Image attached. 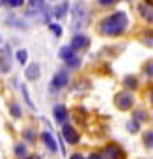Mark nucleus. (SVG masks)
Returning <instances> with one entry per match:
<instances>
[{"instance_id": "25", "label": "nucleus", "mask_w": 153, "mask_h": 159, "mask_svg": "<svg viewBox=\"0 0 153 159\" xmlns=\"http://www.w3.org/2000/svg\"><path fill=\"white\" fill-rule=\"evenodd\" d=\"M134 116H136V122H142V120H146V116H144V112H142V111H138Z\"/></svg>"}, {"instance_id": "12", "label": "nucleus", "mask_w": 153, "mask_h": 159, "mask_svg": "<svg viewBox=\"0 0 153 159\" xmlns=\"http://www.w3.org/2000/svg\"><path fill=\"white\" fill-rule=\"evenodd\" d=\"M41 139H43V142H45V146L50 150V152H56L58 150V144H56V140H54V137L49 133V131H43V135H41Z\"/></svg>"}, {"instance_id": "2", "label": "nucleus", "mask_w": 153, "mask_h": 159, "mask_svg": "<svg viewBox=\"0 0 153 159\" xmlns=\"http://www.w3.org/2000/svg\"><path fill=\"white\" fill-rule=\"evenodd\" d=\"M88 25V8L82 0H76L73 6V30H82Z\"/></svg>"}, {"instance_id": "13", "label": "nucleus", "mask_w": 153, "mask_h": 159, "mask_svg": "<svg viewBox=\"0 0 153 159\" xmlns=\"http://www.w3.org/2000/svg\"><path fill=\"white\" fill-rule=\"evenodd\" d=\"M26 79H30V81H36V79H39V64L37 62H34V64H30L28 67H26Z\"/></svg>"}, {"instance_id": "6", "label": "nucleus", "mask_w": 153, "mask_h": 159, "mask_svg": "<svg viewBox=\"0 0 153 159\" xmlns=\"http://www.w3.org/2000/svg\"><path fill=\"white\" fill-rule=\"evenodd\" d=\"M133 96L131 94H120V96H116V107L120 109V111H129L131 107H133Z\"/></svg>"}, {"instance_id": "4", "label": "nucleus", "mask_w": 153, "mask_h": 159, "mask_svg": "<svg viewBox=\"0 0 153 159\" xmlns=\"http://www.w3.org/2000/svg\"><path fill=\"white\" fill-rule=\"evenodd\" d=\"M67 83H69V73H67L65 69H60V71L52 77V81H50V90H52V92L62 90V88L67 86Z\"/></svg>"}, {"instance_id": "17", "label": "nucleus", "mask_w": 153, "mask_h": 159, "mask_svg": "<svg viewBox=\"0 0 153 159\" xmlns=\"http://www.w3.org/2000/svg\"><path fill=\"white\" fill-rule=\"evenodd\" d=\"M144 146L146 148H153V131H147L144 135Z\"/></svg>"}, {"instance_id": "20", "label": "nucleus", "mask_w": 153, "mask_h": 159, "mask_svg": "<svg viewBox=\"0 0 153 159\" xmlns=\"http://www.w3.org/2000/svg\"><path fill=\"white\" fill-rule=\"evenodd\" d=\"M127 129H129L131 133H136V131L140 129V122H136V120H131V122L127 124Z\"/></svg>"}, {"instance_id": "11", "label": "nucleus", "mask_w": 153, "mask_h": 159, "mask_svg": "<svg viewBox=\"0 0 153 159\" xmlns=\"http://www.w3.org/2000/svg\"><path fill=\"white\" fill-rule=\"evenodd\" d=\"M138 10H140V15H142L146 21L153 23V6H151V4L144 2V4H140V6H138Z\"/></svg>"}, {"instance_id": "28", "label": "nucleus", "mask_w": 153, "mask_h": 159, "mask_svg": "<svg viewBox=\"0 0 153 159\" xmlns=\"http://www.w3.org/2000/svg\"><path fill=\"white\" fill-rule=\"evenodd\" d=\"M88 159H105L103 155H99V153H90V157Z\"/></svg>"}, {"instance_id": "3", "label": "nucleus", "mask_w": 153, "mask_h": 159, "mask_svg": "<svg viewBox=\"0 0 153 159\" xmlns=\"http://www.w3.org/2000/svg\"><path fill=\"white\" fill-rule=\"evenodd\" d=\"M60 58L69 66V67H76L81 64V60H79V56L75 54V49L69 45V47H62L60 49Z\"/></svg>"}, {"instance_id": "30", "label": "nucleus", "mask_w": 153, "mask_h": 159, "mask_svg": "<svg viewBox=\"0 0 153 159\" xmlns=\"http://www.w3.org/2000/svg\"><path fill=\"white\" fill-rule=\"evenodd\" d=\"M151 101H153V92H151Z\"/></svg>"}, {"instance_id": "22", "label": "nucleus", "mask_w": 153, "mask_h": 159, "mask_svg": "<svg viewBox=\"0 0 153 159\" xmlns=\"http://www.w3.org/2000/svg\"><path fill=\"white\" fill-rule=\"evenodd\" d=\"M10 111H11V114H13L15 118H21V107H19L17 103H11V105H10Z\"/></svg>"}, {"instance_id": "14", "label": "nucleus", "mask_w": 153, "mask_h": 159, "mask_svg": "<svg viewBox=\"0 0 153 159\" xmlns=\"http://www.w3.org/2000/svg\"><path fill=\"white\" fill-rule=\"evenodd\" d=\"M15 155H17L19 159H24V157L28 155V148H26V144H24V142L15 144Z\"/></svg>"}, {"instance_id": "31", "label": "nucleus", "mask_w": 153, "mask_h": 159, "mask_svg": "<svg viewBox=\"0 0 153 159\" xmlns=\"http://www.w3.org/2000/svg\"><path fill=\"white\" fill-rule=\"evenodd\" d=\"M0 41H2V38H0Z\"/></svg>"}, {"instance_id": "5", "label": "nucleus", "mask_w": 153, "mask_h": 159, "mask_svg": "<svg viewBox=\"0 0 153 159\" xmlns=\"http://www.w3.org/2000/svg\"><path fill=\"white\" fill-rule=\"evenodd\" d=\"M11 69V54H10V47H4L0 51V71L8 73Z\"/></svg>"}, {"instance_id": "1", "label": "nucleus", "mask_w": 153, "mask_h": 159, "mask_svg": "<svg viewBox=\"0 0 153 159\" xmlns=\"http://www.w3.org/2000/svg\"><path fill=\"white\" fill-rule=\"evenodd\" d=\"M127 26H129L127 13L125 11H116L101 23V32L107 34V36H118V34H123Z\"/></svg>"}, {"instance_id": "29", "label": "nucleus", "mask_w": 153, "mask_h": 159, "mask_svg": "<svg viewBox=\"0 0 153 159\" xmlns=\"http://www.w3.org/2000/svg\"><path fill=\"white\" fill-rule=\"evenodd\" d=\"M69 159H84V157H82V155H81V153H73V155H71V157H69Z\"/></svg>"}, {"instance_id": "23", "label": "nucleus", "mask_w": 153, "mask_h": 159, "mask_svg": "<svg viewBox=\"0 0 153 159\" xmlns=\"http://www.w3.org/2000/svg\"><path fill=\"white\" fill-rule=\"evenodd\" d=\"M144 69H146V75H147V77H153V60H151V62H147Z\"/></svg>"}, {"instance_id": "15", "label": "nucleus", "mask_w": 153, "mask_h": 159, "mask_svg": "<svg viewBox=\"0 0 153 159\" xmlns=\"http://www.w3.org/2000/svg\"><path fill=\"white\" fill-rule=\"evenodd\" d=\"M123 84L129 88V90H136V86H138V81L133 77V75H129V77H125V81H123Z\"/></svg>"}, {"instance_id": "21", "label": "nucleus", "mask_w": 153, "mask_h": 159, "mask_svg": "<svg viewBox=\"0 0 153 159\" xmlns=\"http://www.w3.org/2000/svg\"><path fill=\"white\" fill-rule=\"evenodd\" d=\"M2 2L8 4V6H11V8H21L24 4V0H2Z\"/></svg>"}, {"instance_id": "19", "label": "nucleus", "mask_w": 153, "mask_h": 159, "mask_svg": "<svg viewBox=\"0 0 153 159\" xmlns=\"http://www.w3.org/2000/svg\"><path fill=\"white\" fill-rule=\"evenodd\" d=\"M23 137H24V140H30V142L36 140V133H34V129H24V131H23Z\"/></svg>"}, {"instance_id": "18", "label": "nucleus", "mask_w": 153, "mask_h": 159, "mask_svg": "<svg viewBox=\"0 0 153 159\" xmlns=\"http://www.w3.org/2000/svg\"><path fill=\"white\" fill-rule=\"evenodd\" d=\"M15 56H17V60H19L21 64H26V60H28V52H26L24 49L17 51V54H15Z\"/></svg>"}, {"instance_id": "8", "label": "nucleus", "mask_w": 153, "mask_h": 159, "mask_svg": "<svg viewBox=\"0 0 153 159\" xmlns=\"http://www.w3.org/2000/svg\"><path fill=\"white\" fill-rule=\"evenodd\" d=\"M90 45V38H86V36H82V34H76V36H73V39H71V47L76 51V49H86Z\"/></svg>"}, {"instance_id": "24", "label": "nucleus", "mask_w": 153, "mask_h": 159, "mask_svg": "<svg viewBox=\"0 0 153 159\" xmlns=\"http://www.w3.org/2000/svg\"><path fill=\"white\" fill-rule=\"evenodd\" d=\"M45 4V0H30V8H39Z\"/></svg>"}, {"instance_id": "26", "label": "nucleus", "mask_w": 153, "mask_h": 159, "mask_svg": "<svg viewBox=\"0 0 153 159\" xmlns=\"http://www.w3.org/2000/svg\"><path fill=\"white\" fill-rule=\"evenodd\" d=\"M50 28H52V32H54L56 36H60V34H62V28H58L56 25H50Z\"/></svg>"}, {"instance_id": "16", "label": "nucleus", "mask_w": 153, "mask_h": 159, "mask_svg": "<svg viewBox=\"0 0 153 159\" xmlns=\"http://www.w3.org/2000/svg\"><path fill=\"white\" fill-rule=\"evenodd\" d=\"M65 10H67V2H62L60 6H56V10H54V17H56V19H62V17L65 15Z\"/></svg>"}, {"instance_id": "7", "label": "nucleus", "mask_w": 153, "mask_h": 159, "mask_svg": "<svg viewBox=\"0 0 153 159\" xmlns=\"http://www.w3.org/2000/svg\"><path fill=\"white\" fill-rule=\"evenodd\" d=\"M62 135H63V139H65L69 144H76V142H79V133H76L75 127L69 125V124L62 125Z\"/></svg>"}, {"instance_id": "9", "label": "nucleus", "mask_w": 153, "mask_h": 159, "mask_svg": "<svg viewBox=\"0 0 153 159\" xmlns=\"http://www.w3.org/2000/svg\"><path fill=\"white\" fill-rule=\"evenodd\" d=\"M52 114H54V120H56L58 124L65 125V122H67V109H65L63 105H56L54 111H52Z\"/></svg>"}, {"instance_id": "27", "label": "nucleus", "mask_w": 153, "mask_h": 159, "mask_svg": "<svg viewBox=\"0 0 153 159\" xmlns=\"http://www.w3.org/2000/svg\"><path fill=\"white\" fill-rule=\"evenodd\" d=\"M99 2L103 4V6H110V4H114L116 0H99Z\"/></svg>"}, {"instance_id": "10", "label": "nucleus", "mask_w": 153, "mask_h": 159, "mask_svg": "<svg viewBox=\"0 0 153 159\" xmlns=\"http://www.w3.org/2000/svg\"><path fill=\"white\" fill-rule=\"evenodd\" d=\"M105 159H123V152L120 150V146H107L105 148Z\"/></svg>"}]
</instances>
